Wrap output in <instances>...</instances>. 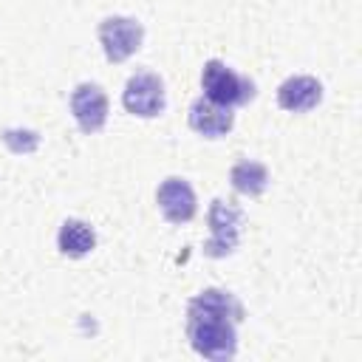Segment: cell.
<instances>
[{
    "label": "cell",
    "mask_w": 362,
    "mask_h": 362,
    "mask_svg": "<svg viewBox=\"0 0 362 362\" xmlns=\"http://www.w3.org/2000/svg\"><path fill=\"white\" fill-rule=\"evenodd\" d=\"M238 322L229 317H204V314H187V337L195 354L204 359H232L238 351Z\"/></svg>",
    "instance_id": "cell-1"
},
{
    "label": "cell",
    "mask_w": 362,
    "mask_h": 362,
    "mask_svg": "<svg viewBox=\"0 0 362 362\" xmlns=\"http://www.w3.org/2000/svg\"><path fill=\"white\" fill-rule=\"evenodd\" d=\"M201 88L204 96L223 105V107H235V105H246L255 99V82L249 76L235 74L232 68H226L221 59H209L201 71Z\"/></svg>",
    "instance_id": "cell-2"
},
{
    "label": "cell",
    "mask_w": 362,
    "mask_h": 362,
    "mask_svg": "<svg viewBox=\"0 0 362 362\" xmlns=\"http://www.w3.org/2000/svg\"><path fill=\"white\" fill-rule=\"evenodd\" d=\"M240 223H243V212L223 201V198H215L212 206H209V232L212 238L206 240L204 246V255L209 257H226L235 252L238 246V238H240Z\"/></svg>",
    "instance_id": "cell-3"
},
{
    "label": "cell",
    "mask_w": 362,
    "mask_h": 362,
    "mask_svg": "<svg viewBox=\"0 0 362 362\" xmlns=\"http://www.w3.org/2000/svg\"><path fill=\"white\" fill-rule=\"evenodd\" d=\"M144 28L133 17H105L99 23V42L105 48L107 62H124L141 48Z\"/></svg>",
    "instance_id": "cell-4"
},
{
    "label": "cell",
    "mask_w": 362,
    "mask_h": 362,
    "mask_svg": "<svg viewBox=\"0 0 362 362\" xmlns=\"http://www.w3.org/2000/svg\"><path fill=\"white\" fill-rule=\"evenodd\" d=\"M122 105L127 113L133 116H141V119H153L164 110L167 105V93H164V82L150 74V71H141V74H133L122 90Z\"/></svg>",
    "instance_id": "cell-5"
},
{
    "label": "cell",
    "mask_w": 362,
    "mask_h": 362,
    "mask_svg": "<svg viewBox=\"0 0 362 362\" xmlns=\"http://www.w3.org/2000/svg\"><path fill=\"white\" fill-rule=\"evenodd\" d=\"M71 113L82 133H99L107 122V96L99 85L82 82L71 93Z\"/></svg>",
    "instance_id": "cell-6"
},
{
    "label": "cell",
    "mask_w": 362,
    "mask_h": 362,
    "mask_svg": "<svg viewBox=\"0 0 362 362\" xmlns=\"http://www.w3.org/2000/svg\"><path fill=\"white\" fill-rule=\"evenodd\" d=\"M156 201H158L161 215L170 223H187L195 215V192H192L189 181H184L178 175H170L158 184Z\"/></svg>",
    "instance_id": "cell-7"
},
{
    "label": "cell",
    "mask_w": 362,
    "mask_h": 362,
    "mask_svg": "<svg viewBox=\"0 0 362 362\" xmlns=\"http://www.w3.org/2000/svg\"><path fill=\"white\" fill-rule=\"evenodd\" d=\"M232 124H235L232 107H223L206 96H201L189 105V127L195 133H201L204 139H221L232 130Z\"/></svg>",
    "instance_id": "cell-8"
},
{
    "label": "cell",
    "mask_w": 362,
    "mask_h": 362,
    "mask_svg": "<svg viewBox=\"0 0 362 362\" xmlns=\"http://www.w3.org/2000/svg\"><path fill=\"white\" fill-rule=\"evenodd\" d=\"M320 99H322V85L317 76H305V74L288 76L277 88V105L291 113H305V110L317 107Z\"/></svg>",
    "instance_id": "cell-9"
},
{
    "label": "cell",
    "mask_w": 362,
    "mask_h": 362,
    "mask_svg": "<svg viewBox=\"0 0 362 362\" xmlns=\"http://www.w3.org/2000/svg\"><path fill=\"white\" fill-rule=\"evenodd\" d=\"M187 314H204V317H229L235 322L243 320V305L235 294L223 291V288H204L201 294H195L187 305Z\"/></svg>",
    "instance_id": "cell-10"
},
{
    "label": "cell",
    "mask_w": 362,
    "mask_h": 362,
    "mask_svg": "<svg viewBox=\"0 0 362 362\" xmlns=\"http://www.w3.org/2000/svg\"><path fill=\"white\" fill-rule=\"evenodd\" d=\"M57 246H59V252L68 255V257H85V255L96 246V232H93L85 221L68 218V221L59 226Z\"/></svg>",
    "instance_id": "cell-11"
},
{
    "label": "cell",
    "mask_w": 362,
    "mask_h": 362,
    "mask_svg": "<svg viewBox=\"0 0 362 362\" xmlns=\"http://www.w3.org/2000/svg\"><path fill=\"white\" fill-rule=\"evenodd\" d=\"M229 181H232L235 192L249 195V198H257V195H263L266 187H269V170H266V164L246 158V161H238V164L229 170Z\"/></svg>",
    "instance_id": "cell-12"
},
{
    "label": "cell",
    "mask_w": 362,
    "mask_h": 362,
    "mask_svg": "<svg viewBox=\"0 0 362 362\" xmlns=\"http://www.w3.org/2000/svg\"><path fill=\"white\" fill-rule=\"evenodd\" d=\"M3 141H6L14 153H31V150H37V144H40V139H37L34 130H6V133H3Z\"/></svg>",
    "instance_id": "cell-13"
}]
</instances>
